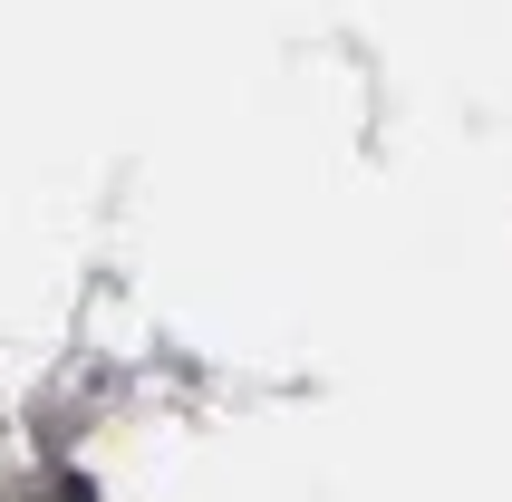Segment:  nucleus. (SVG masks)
<instances>
[{"instance_id":"obj_1","label":"nucleus","mask_w":512,"mask_h":502,"mask_svg":"<svg viewBox=\"0 0 512 502\" xmlns=\"http://www.w3.org/2000/svg\"><path fill=\"white\" fill-rule=\"evenodd\" d=\"M49 502H87V493H78V483H68V493H49Z\"/></svg>"}]
</instances>
